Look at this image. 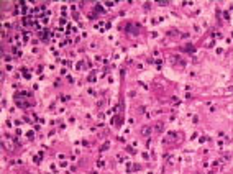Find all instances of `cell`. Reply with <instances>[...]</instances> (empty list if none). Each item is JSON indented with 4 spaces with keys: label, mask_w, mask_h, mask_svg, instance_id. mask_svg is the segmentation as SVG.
<instances>
[{
    "label": "cell",
    "mask_w": 233,
    "mask_h": 174,
    "mask_svg": "<svg viewBox=\"0 0 233 174\" xmlns=\"http://www.w3.org/2000/svg\"><path fill=\"white\" fill-rule=\"evenodd\" d=\"M151 131H153V130H151V127H148V125H146V127L141 128V136H149Z\"/></svg>",
    "instance_id": "obj_1"
},
{
    "label": "cell",
    "mask_w": 233,
    "mask_h": 174,
    "mask_svg": "<svg viewBox=\"0 0 233 174\" xmlns=\"http://www.w3.org/2000/svg\"><path fill=\"white\" fill-rule=\"evenodd\" d=\"M122 122H123L122 115H116V117H113V120H112V123H113L115 127H120V125H122Z\"/></svg>",
    "instance_id": "obj_2"
},
{
    "label": "cell",
    "mask_w": 233,
    "mask_h": 174,
    "mask_svg": "<svg viewBox=\"0 0 233 174\" xmlns=\"http://www.w3.org/2000/svg\"><path fill=\"white\" fill-rule=\"evenodd\" d=\"M110 148V141H105V143L104 145H102V148H100V151H107V150H109Z\"/></svg>",
    "instance_id": "obj_3"
},
{
    "label": "cell",
    "mask_w": 233,
    "mask_h": 174,
    "mask_svg": "<svg viewBox=\"0 0 233 174\" xmlns=\"http://www.w3.org/2000/svg\"><path fill=\"white\" fill-rule=\"evenodd\" d=\"M163 128H164V123H158V125L154 127V130H156V131H163Z\"/></svg>",
    "instance_id": "obj_4"
},
{
    "label": "cell",
    "mask_w": 233,
    "mask_h": 174,
    "mask_svg": "<svg viewBox=\"0 0 233 174\" xmlns=\"http://www.w3.org/2000/svg\"><path fill=\"white\" fill-rule=\"evenodd\" d=\"M184 49H186L187 53H192V51H195V48H192V46H187V48H184Z\"/></svg>",
    "instance_id": "obj_5"
},
{
    "label": "cell",
    "mask_w": 233,
    "mask_h": 174,
    "mask_svg": "<svg viewBox=\"0 0 233 174\" xmlns=\"http://www.w3.org/2000/svg\"><path fill=\"white\" fill-rule=\"evenodd\" d=\"M89 81H90V82H94V81H95V74H90V76H89Z\"/></svg>",
    "instance_id": "obj_6"
},
{
    "label": "cell",
    "mask_w": 233,
    "mask_h": 174,
    "mask_svg": "<svg viewBox=\"0 0 233 174\" xmlns=\"http://www.w3.org/2000/svg\"><path fill=\"white\" fill-rule=\"evenodd\" d=\"M97 166H98V168H104V166H105V163H104V161H98V163H97Z\"/></svg>",
    "instance_id": "obj_7"
}]
</instances>
